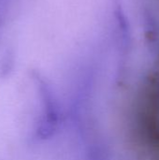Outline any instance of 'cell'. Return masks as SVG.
I'll return each instance as SVG.
<instances>
[{
    "instance_id": "cell-1",
    "label": "cell",
    "mask_w": 159,
    "mask_h": 160,
    "mask_svg": "<svg viewBox=\"0 0 159 160\" xmlns=\"http://www.w3.org/2000/svg\"><path fill=\"white\" fill-rule=\"evenodd\" d=\"M37 87L40 99L39 118L37 123V135L46 139L51 137L58 127V106L51 87L41 78H37Z\"/></svg>"
}]
</instances>
